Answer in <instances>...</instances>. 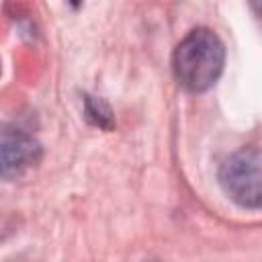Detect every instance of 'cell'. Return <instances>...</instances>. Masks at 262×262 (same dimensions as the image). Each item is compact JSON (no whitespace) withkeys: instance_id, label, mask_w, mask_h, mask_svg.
Here are the masks:
<instances>
[{"instance_id":"obj_1","label":"cell","mask_w":262,"mask_h":262,"mask_svg":"<svg viewBox=\"0 0 262 262\" xmlns=\"http://www.w3.org/2000/svg\"><path fill=\"white\" fill-rule=\"evenodd\" d=\"M225 66V45L211 29H192L174 49L172 70L176 82L188 92H207Z\"/></svg>"},{"instance_id":"obj_2","label":"cell","mask_w":262,"mask_h":262,"mask_svg":"<svg viewBox=\"0 0 262 262\" xmlns=\"http://www.w3.org/2000/svg\"><path fill=\"white\" fill-rule=\"evenodd\" d=\"M223 192L244 209H262V147H242L219 168Z\"/></svg>"},{"instance_id":"obj_3","label":"cell","mask_w":262,"mask_h":262,"mask_svg":"<svg viewBox=\"0 0 262 262\" xmlns=\"http://www.w3.org/2000/svg\"><path fill=\"white\" fill-rule=\"evenodd\" d=\"M41 158L39 141L18 127H6L2 131V145H0V168L2 178L10 180L20 176L25 170L35 166Z\"/></svg>"},{"instance_id":"obj_4","label":"cell","mask_w":262,"mask_h":262,"mask_svg":"<svg viewBox=\"0 0 262 262\" xmlns=\"http://www.w3.org/2000/svg\"><path fill=\"white\" fill-rule=\"evenodd\" d=\"M84 117L90 125L100 127L104 131L113 129V125H115L113 111L108 108V104L102 98H96V96H90V94L84 96Z\"/></svg>"},{"instance_id":"obj_5","label":"cell","mask_w":262,"mask_h":262,"mask_svg":"<svg viewBox=\"0 0 262 262\" xmlns=\"http://www.w3.org/2000/svg\"><path fill=\"white\" fill-rule=\"evenodd\" d=\"M252 8L258 12V16H262V2H254V4H252Z\"/></svg>"}]
</instances>
